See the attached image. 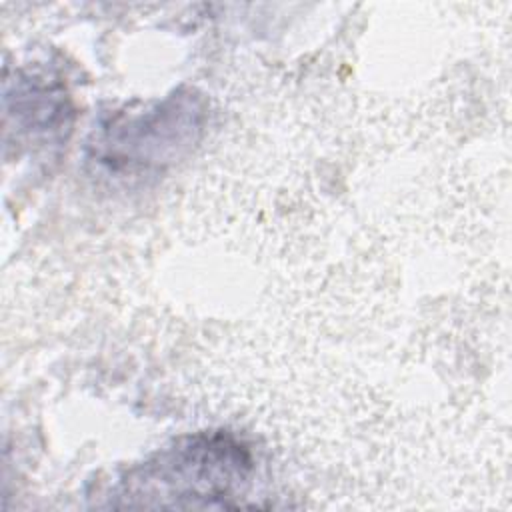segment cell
<instances>
[{
    "label": "cell",
    "instance_id": "obj_1",
    "mask_svg": "<svg viewBox=\"0 0 512 512\" xmlns=\"http://www.w3.org/2000/svg\"><path fill=\"white\" fill-rule=\"evenodd\" d=\"M254 474L252 450L232 432L184 436L132 466L116 486L128 508H230Z\"/></svg>",
    "mask_w": 512,
    "mask_h": 512
},
{
    "label": "cell",
    "instance_id": "obj_2",
    "mask_svg": "<svg viewBox=\"0 0 512 512\" xmlns=\"http://www.w3.org/2000/svg\"><path fill=\"white\" fill-rule=\"evenodd\" d=\"M204 116V104L192 90H176L138 114L118 112L94 134L90 160L110 172L158 168L198 140Z\"/></svg>",
    "mask_w": 512,
    "mask_h": 512
}]
</instances>
